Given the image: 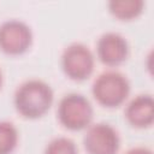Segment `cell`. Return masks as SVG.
<instances>
[{"label":"cell","instance_id":"cell-12","mask_svg":"<svg viewBox=\"0 0 154 154\" xmlns=\"http://www.w3.org/2000/svg\"><path fill=\"white\" fill-rule=\"evenodd\" d=\"M124 154H153V152L148 147L137 146V147H132V148L128 149Z\"/></svg>","mask_w":154,"mask_h":154},{"label":"cell","instance_id":"cell-6","mask_svg":"<svg viewBox=\"0 0 154 154\" xmlns=\"http://www.w3.org/2000/svg\"><path fill=\"white\" fill-rule=\"evenodd\" d=\"M83 146L87 154H118L120 137L108 123H94L85 129Z\"/></svg>","mask_w":154,"mask_h":154},{"label":"cell","instance_id":"cell-4","mask_svg":"<svg viewBox=\"0 0 154 154\" xmlns=\"http://www.w3.org/2000/svg\"><path fill=\"white\" fill-rule=\"evenodd\" d=\"M95 67V57L88 46L82 42L69 45L61 54V69L72 81H85Z\"/></svg>","mask_w":154,"mask_h":154},{"label":"cell","instance_id":"cell-5","mask_svg":"<svg viewBox=\"0 0 154 154\" xmlns=\"http://www.w3.org/2000/svg\"><path fill=\"white\" fill-rule=\"evenodd\" d=\"M32 43L31 28L20 19H7L0 23V51L7 55H20Z\"/></svg>","mask_w":154,"mask_h":154},{"label":"cell","instance_id":"cell-9","mask_svg":"<svg viewBox=\"0 0 154 154\" xmlns=\"http://www.w3.org/2000/svg\"><path fill=\"white\" fill-rule=\"evenodd\" d=\"M144 1L142 0H112L108 2V11L120 20H131L142 14Z\"/></svg>","mask_w":154,"mask_h":154},{"label":"cell","instance_id":"cell-13","mask_svg":"<svg viewBox=\"0 0 154 154\" xmlns=\"http://www.w3.org/2000/svg\"><path fill=\"white\" fill-rule=\"evenodd\" d=\"M1 85H2V72H1V69H0V89H1Z\"/></svg>","mask_w":154,"mask_h":154},{"label":"cell","instance_id":"cell-2","mask_svg":"<svg viewBox=\"0 0 154 154\" xmlns=\"http://www.w3.org/2000/svg\"><path fill=\"white\" fill-rule=\"evenodd\" d=\"M91 94L99 105L107 108H116L128 99L130 94V82L122 72L107 70L97 75L94 79Z\"/></svg>","mask_w":154,"mask_h":154},{"label":"cell","instance_id":"cell-8","mask_svg":"<svg viewBox=\"0 0 154 154\" xmlns=\"http://www.w3.org/2000/svg\"><path fill=\"white\" fill-rule=\"evenodd\" d=\"M125 119L138 129L148 128L154 122V100L150 94H140L131 99L125 107Z\"/></svg>","mask_w":154,"mask_h":154},{"label":"cell","instance_id":"cell-11","mask_svg":"<svg viewBox=\"0 0 154 154\" xmlns=\"http://www.w3.org/2000/svg\"><path fill=\"white\" fill-rule=\"evenodd\" d=\"M43 154H78V149L71 138L58 136L48 142Z\"/></svg>","mask_w":154,"mask_h":154},{"label":"cell","instance_id":"cell-1","mask_svg":"<svg viewBox=\"0 0 154 154\" xmlns=\"http://www.w3.org/2000/svg\"><path fill=\"white\" fill-rule=\"evenodd\" d=\"M54 94L51 85L37 78L23 82L14 91V107L26 119H37L45 116L52 107Z\"/></svg>","mask_w":154,"mask_h":154},{"label":"cell","instance_id":"cell-3","mask_svg":"<svg viewBox=\"0 0 154 154\" xmlns=\"http://www.w3.org/2000/svg\"><path fill=\"white\" fill-rule=\"evenodd\" d=\"M60 124L71 131L87 129L93 120L94 108L89 99L79 93H69L64 95L57 108Z\"/></svg>","mask_w":154,"mask_h":154},{"label":"cell","instance_id":"cell-7","mask_svg":"<svg viewBox=\"0 0 154 154\" xmlns=\"http://www.w3.org/2000/svg\"><path fill=\"white\" fill-rule=\"evenodd\" d=\"M130 47L128 40L119 32L107 31L96 42L97 59L106 66L114 67L123 64L129 57Z\"/></svg>","mask_w":154,"mask_h":154},{"label":"cell","instance_id":"cell-10","mask_svg":"<svg viewBox=\"0 0 154 154\" xmlns=\"http://www.w3.org/2000/svg\"><path fill=\"white\" fill-rule=\"evenodd\" d=\"M19 140L17 128L7 120H0V154H12Z\"/></svg>","mask_w":154,"mask_h":154}]
</instances>
